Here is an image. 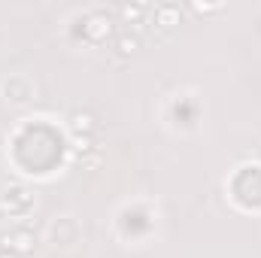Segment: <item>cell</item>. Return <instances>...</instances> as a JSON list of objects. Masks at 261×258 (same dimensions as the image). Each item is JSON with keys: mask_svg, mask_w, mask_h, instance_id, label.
Listing matches in <instances>:
<instances>
[{"mask_svg": "<svg viewBox=\"0 0 261 258\" xmlns=\"http://www.w3.org/2000/svg\"><path fill=\"white\" fill-rule=\"evenodd\" d=\"M116 49H119L122 55H134V52L140 49V40H137V37H128V34H125V37H119V40H116Z\"/></svg>", "mask_w": 261, "mask_h": 258, "instance_id": "7", "label": "cell"}, {"mask_svg": "<svg viewBox=\"0 0 261 258\" xmlns=\"http://www.w3.org/2000/svg\"><path fill=\"white\" fill-rule=\"evenodd\" d=\"M110 28H113V24H110L107 15H91V18H88V37H91L94 43H100V40L110 34Z\"/></svg>", "mask_w": 261, "mask_h": 258, "instance_id": "5", "label": "cell"}, {"mask_svg": "<svg viewBox=\"0 0 261 258\" xmlns=\"http://www.w3.org/2000/svg\"><path fill=\"white\" fill-rule=\"evenodd\" d=\"M143 15H146V6H140V3H134V6H122V18L128 21V24H143Z\"/></svg>", "mask_w": 261, "mask_h": 258, "instance_id": "6", "label": "cell"}, {"mask_svg": "<svg viewBox=\"0 0 261 258\" xmlns=\"http://www.w3.org/2000/svg\"><path fill=\"white\" fill-rule=\"evenodd\" d=\"M155 21H158L161 28H173V24H179V6H173V3H161V6H155Z\"/></svg>", "mask_w": 261, "mask_h": 258, "instance_id": "4", "label": "cell"}, {"mask_svg": "<svg viewBox=\"0 0 261 258\" xmlns=\"http://www.w3.org/2000/svg\"><path fill=\"white\" fill-rule=\"evenodd\" d=\"M3 200V213L9 210V213H24L31 203H34V194L28 192V189H21V186H15V189H9L6 197H0Z\"/></svg>", "mask_w": 261, "mask_h": 258, "instance_id": "2", "label": "cell"}, {"mask_svg": "<svg viewBox=\"0 0 261 258\" xmlns=\"http://www.w3.org/2000/svg\"><path fill=\"white\" fill-rule=\"evenodd\" d=\"M70 128L76 131V134H82V137H91L97 131V119L91 113H73L70 116Z\"/></svg>", "mask_w": 261, "mask_h": 258, "instance_id": "3", "label": "cell"}, {"mask_svg": "<svg viewBox=\"0 0 261 258\" xmlns=\"http://www.w3.org/2000/svg\"><path fill=\"white\" fill-rule=\"evenodd\" d=\"M82 164H85V167H97V164H100V155H88Z\"/></svg>", "mask_w": 261, "mask_h": 258, "instance_id": "9", "label": "cell"}, {"mask_svg": "<svg viewBox=\"0 0 261 258\" xmlns=\"http://www.w3.org/2000/svg\"><path fill=\"white\" fill-rule=\"evenodd\" d=\"M76 152H91V137L76 134Z\"/></svg>", "mask_w": 261, "mask_h": 258, "instance_id": "8", "label": "cell"}, {"mask_svg": "<svg viewBox=\"0 0 261 258\" xmlns=\"http://www.w3.org/2000/svg\"><path fill=\"white\" fill-rule=\"evenodd\" d=\"M0 216H3V200H0Z\"/></svg>", "mask_w": 261, "mask_h": 258, "instance_id": "11", "label": "cell"}, {"mask_svg": "<svg viewBox=\"0 0 261 258\" xmlns=\"http://www.w3.org/2000/svg\"><path fill=\"white\" fill-rule=\"evenodd\" d=\"M0 258H12V252H6V249H0Z\"/></svg>", "mask_w": 261, "mask_h": 258, "instance_id": "10", "label": "cell"}, {"mask_svg": "<svg viewBox=\"0 0 261 258\" xmlns=\"http://www.w3.org/2000/svg\"><path fill=\"white\" fill-rule=\"evenodd\" d=\"M0 246H3L6 252H12V255H28V252H34L37 240H34V231H31V228L18 225V228L0 234Z\"/></svg>", "mask_w": 261, "mask_h": 258, "instance_id": "1", "label": "cell"}]
</instances>
